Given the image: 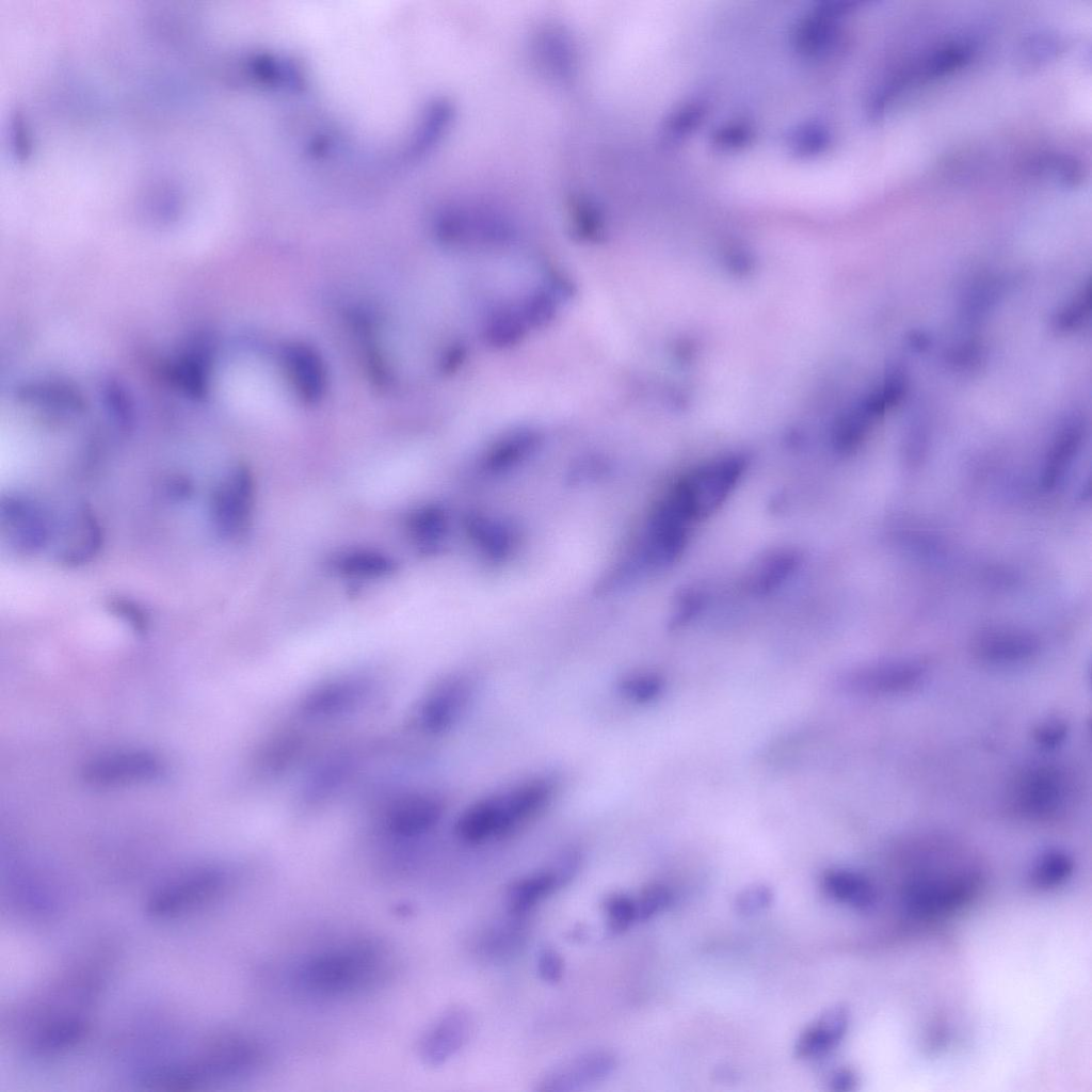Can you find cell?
Here are the masks:
<instances>
[{
  "label": "cell",
  "instance_id": "6da1fadb",
  "mask_svg": "<svg viewBox=\"0 0 1092 1092\" xmlns=\"http://www.w3.org/2000/svg\"><path fill=\"white\" fill-rule=\"evenodd\" d=\"M387 950L375 942L358 941L311 956L295 974L298 985L320 997L348 996L383 980L390 965Z\"/></svg>",
  "mask_w": 1092,
  "mask_h": 1092
},
{
  "label": "cell",
  "instance_id": "7a4b0ae2",
  "mask_svg": "<svg viewBox=\"0 0 1092 1092\" xmlns=\"http://www.w3.org/2000/svg\"><path fill=\"white\" fill-rule=\"evenodd\" d=\"M748 467L741 453L714 457L686 472L667 496L693 524L716 512L732 495Z\"/></svg>",
  "mask_w": 1092,
  "mask_h": 1092
},
{
  "label": "cell",
  "instance_id": "3957f363",
  "mask_svg": "<svg viewBox=\"0 0 1092 1092\" xmlns=\"http://www.w3.org/2000/svg\"><path fill=\"white\" fill-rule=\"evenodd\" d=\"M557 781L536 776L475 801L479 822L488 837L503 838L542 814L552 802Z\"/></svg>",
  "mask_w": 1092,
  "mask_h": 1092
},
{
  "label": "cell",
  "instance_id": "277c9868",
  "mask_svg": "<svg viewBox=\"0 0 1092 1092\" xmlns=\"http://www.w3.org/2000/svg\"><path fill=\"white\" fill-rule=\"evenodd\" d=\"M559 299L545 286H539L515 302L498 305L485 315L481 338L494 349L511 348L556 319Z\"/></svg>",
  "mask_w": 1092,
  "mask_h": 1092
},
{
  "label": "cell",
  "instance_id": "5b68a950",
  "mask_svg": "<svg viewBox=\"0 0 1092 1092\" xmlns=\"http://www.w3.org/2000/svg\"><path fill=\"white\" fill-rule=\"evenodd\" d=\"M980 879L973 872L925 873L910 879L902 890L905 911L919 918L953 913L969 903Z\"/></svg>",
  "mask_w": 1092,
  "mask_h": 1092
},
{
  "label": "cell",
  "instance_id": "8992f818",
  "mask_svg": "<svg viewBox=\"0 0 1092 1092\" xmlns=\"http://www.w3.org/2000/svg\"><path fill=\"white\" fill-rule=\"evenodd\" d=\"M1009 796L1015 814L1031 821H1047L1065 807L1069 778L1059 766L1034 764L1017 773Z\"/></svg>",
  "mask_w": 1092,
  "mask_h": 1092
},
{
  "label": "cell",
  "instance_id": "52a82bcc",
  "mask_svg": "<svg viewBox=\"0 0 1092 1092\" xmlns=\"http://www.w3.org/2000/svg\"><path fill=\"white\" fill-rule=\"evenodd\" d=\"M255 502V481L244 465L230 468L218 482L210 500L212 525L219 536L237 540L251 527Z\"/></svg>",
  "mask_w": 1092,
  "mask_h": 1092
},
{
  "label": "cell",
  "instance_id": "ba28073f",
  "mask_svg": "<svg viewBox=\"0 0 1092 1092\" xmlns=\"http://www.w3.org/2000/svg\"><path fill=\"white\" fill-rule=\"evenodd\" d=\"M691 525L665 495L647 519L640 545V562L651 568L674 563L687 546Z\"/></svg>",
  "mask_w": 1092,
  "mask_h": 1092
},
{
  "label": "cell",
  "instance_id": "9c48e42d",
  "mask_svg": "<svg viewBox=\"0 0 1092 1092\" xmlns=\"http://www.w3.org/2000/svg\"><path fill=\"white\" fill-rule=\"evenodd\" d=\"M226 876L206 867L190 871L151 894L146 911L155 918H171L190 912L215 898L226 886Z\"/></svg>",
  "mask_w": 1092,
  "mask_h": 1092
},
{
  "label": "cell",
  "instance_id": "30bf717a",
  "mask_svg": "<svg viewBox=\"0 0 1092 1092\" xmlns=\"http://www.w3.org/2000/svg\"><path fill=\"white\" fill-rule=\"evenodd\" d=\"M582 865V853L569 847L560 852L546 868L513 881L505 892V904L510 914L520 917L539 901L568 884Z\"/></svg>",
  "mask_w": 1092,
  "mask_h": 1092
},
{
  "label": "cell",
  "instance_id": "8fae6325",
  "mask_svg": "<svg viewBox=\"0 0 1092 1092\" xmlns=\"http://www.w3.org/2000/svg\"><path fill=\"white\" fill-rule=\"evenodd\" d=\"M49 514L39 503L21 495L1 501V528L9 545L17 552L34 555L46 547L52 531Z\"/></svg>",
  "mask_w": 1092,
  "mask_h": 1092
},
{
  "label": "cell",
  "instance_id": "7c38bea8",
  "mask_svg": "<svg viewBox=\"0 0 1092 1092\" xmlns=\"http://www.w3.org/2000/svg\"><path fill=\"white\" fill-rule=\"evenodd\" d=\"M619 1064L616 1054L606 1048L577 1053L546 1071L535 1083L537 1092H575L598 1083Z\"/></svg>",
  "mask_w": 1092,
  "mask_h": 1092
},
{
  "label": "cell",
  "instance_id": "4fadbf2b",
  "mask_svg": "<svg viewBox=\"0 0 1092 1092\" xmlns=\"http://www.w3.org/2000/svg\"><path fill=\"white\" fill-rule=\"evenodd\" d=\"M471 696V685L462 676L439 680L422 697L416 711V722L429 734L449 730L461 718Z\"/></svg>",
  "mask_w": 1092,
  "mask_h": 1092
},
{
  "label": "cell",
  "instance_id": "5bb4252c",
  "mask_svg": "<svg viewBox=\"0 0 1092 1092\" xmlns=\"http://www.w3.org/2000/svg\"><path fill=\"white\" fill-rule=\"evenodd\" d=\"M925 673L926 669L919 661H883L854 671L845 679V687L868 695H897L917 688Z\"/></svg>",
  "mask_w": 1092,
  "mask_h": 1092
},
{
  "label": "cell",
  "instance_id": "9a60e30c",
  "mask_svg": "<svg viewBox=\"0 0 1092 1092\" xmlns=\"http://www.w3.org/2000/svg\"><path fill=\"white\" fill-rule=\"evenodd\" d=\"M162 772V762L145 751H123L111 753L90 762L83 772L84 780L95 786H118L150 781Z\"/></svg>",
  "mask_w": 1092,
  "mask_h": 1092
},
{
  "label": "cell",
  "instance_id": "2e32d148",
  "mask_svg": "<svg viewBox=\"0 0 1092 1092\" xmlns=\"http://www.w3.org/2000/svg\"><path fill=\"white\" fill-rule=\"evenodd\" d=\"M974 656L989 664H1015L1033 658L1040 649L1038 637L1025 629L1009 626L989 627L973 639Z\"/></svg>",
  "mask_w": 1092,
  "mask_h": 1092
},
{
  "label": "cell",
  "instance_id": "e0dca14e",
  "mask_svg": "<svg viewBox=\"0 0 1092 1092\" xmlns=\"http://www.w3.org/2000/svg\"><path fill=\"white\" fill-rule=\"evenodd\" d=\"M472 1029L473 1019L467 1009H448L423 1035L420 1043L422 1059L433 1066L444 1064L465 1046Z\"/></svg>",
  "mask_w": 1092,
  "mask_h": 1092
},
{
  "label": "cell",
  "instance_id": "ac0fdd59",
  "mask_svg": "<svg viewBox=\"0 0 1092 1092\" xmlns=\"http://www.w3.org/2000/svg\"><path fill=\"white\" fill-rule=\"evenodd\" d=\"M444 803L430 793L405 794L386 809L383 825L398 837H415L432 830L441 819Z\"/></svg>",
  "mask_w": 1092,
  "mask_h": 1092
},
{
  "label": "cell",
  "instance_id": "d6986e66",
  "mask_svg": "<svg viewBox=\"0 0 1092 1092\" xmlns=\"http://www.w3.org/2000/svg\"><path fill=\"white\" fill-rule=\"evenodd\" d=\"M102 539L93 513L86 508L77 509L61 527L57 559L66 566L82 565L99 551Z\"/></svg>",
  "mask_w": 1092,
  "mask_h": 1092
},
{
  "label": "cell",
  "instance_id": "ffe728a7",
  "mask_svg": "<svg viewBox=\"0 0 1092 1092\" xmlns=\"http://www.w3.org/2000/svg\"><path fill=\"white\" fill-rule=\"evenodd\" d=\"M286 374L296 395L306 403H316L324 395L326 371L318 352L311 347L293 342L283 352Z\"/></svg>",
  "mask_w": 1092,
  "mask_h": 1092
},
{
  "label": "cell",
  "instance_id": "44dd1931",
  "mask_svg": "<svg viewBox=\"0 0 1092 1092\" xmlns=\"http://www.w3.org/2000/svg\"><path fill=\"white\" fill-rule=\"evenodd\" d=\"M1083 423L1078 417L1067 419L1053 439L1043 465L1041 485L1054 491L1064 479L1083 439Z\"/></svg>",
  "mask_w": 1092,
  "mask_h": 1092
},
{
  "label": "cell",
  "instance_id": "7402d4cb",
  "mask_svg": "<svg viewBox=\"0 0 1092 1092\" xmlns=\"http://www.w3.org/2000/svg\"><path fill=\"white\" fill-rule=\"evenodd\" d=\"M848 1025L849 1012L845 1007L826 1009L799 1035L794 1055L800 1059H813L828 1054L841 1041Z\"/></svg>",
  "mask_w": 1092,
  "mask_h": 1092
},
{
  "label": "cell",
  "instance_id": "603a6c76",
  "mask_svg": "<svg viewBox=\"0 0 1092 1092\" xmlns=\"http://www.w3.org/2000/svg\"><path fill=\"white\" fill-rule=\"evenodd\" d=\"M800 563L801 557L796 549L782 547L767 551L749 567L745 588L756 595L770 593L790 578Z\"/></svg>",
  "mask_w": 1092,
  "mask_h": 1092
},
{
  "label": "cell",
  "instance_id": "cb8c5ba5",
  "mask_svg": "<svg viewBox=\"0 0 1092 1092\" xmlns=\"http://www.w3.org/2000/svg\"><path fill=\"white\" fill-rule=\"evenodd\" d=\"M358 678H340L314 688L301 702V711L309 717H327L346 710L365 692Z\"/></svg>",
  "mask_w": 1092,
  "mask_h": 1092
},
{
  "label": "cell",
  "instance_id": "d4e9b609",
  "mask_svg": "<svg viewBox=\"0 0 1092 1092\" xmlns=\"http://www.w3.org/2000/svg\"><path fill=\"white\" fill-rule=\"evenodd\" d=\"M330 566L338 575L356 580L383 579L394 574L397 567L390 556L368 548L338 551L331 558Z\"/></svg>",
  "mask_w": 1092,
  "mask_h": 1092
},
{
  "label": "cell",
  "instance_id": "484cf974",
  "mask_svg": "<svg viewBox=\"0 0 1092 1092\" xmlns=\"http://www.w3.org/2000/svg\"><path fill=\"white\" fill-rule=\"evenodd\" d=\"M822 887L831 898L858 910L874 905L877 892L863 874L848 869H832L822 877Z\"/></svg>",
  "mask_w": 1092,
  "mask_h": 1092
},
{
  "label": "cell",
  "instance_id": "4316f807",
  "mask_svg": "<svg viewBox=\"0 0 1092 1092\" xmlns=\"http://www.w3.org/2000/svg\"><path fill=\"white\" fill-rule=\"evenodd\" d=\"M541 440L540 433L531 428H519L502 436L487 451L484 465L489 470H501L512 466L533 452Z\"/></svg>",
  "mask_w": 1092,
  "mask_h": 1092
},
{
  "label": "cell",
  "instance_id": "83f0119b",
  "mask_svg": "<svg viewBox=\"0 0 1092 1092\" xmlns=\"http://www.w3.org/2000/svg\"><path fill=\"white\" fill-rule=\"evenodd\" d=\"M448 527L445 512L437 507H424L415 511L407 521L412 539L421 548H435L446 535Z\"/></svg>",
  "mask_w": 1092,
  "mask_h": 1092
},
{
  "label": "cell",
  "instance_id": "f1b7e54d",
  "mask_svg": "<svg viewBox=\"0 0 1092 1092\" xmlns=\"http://www.w3.org/2000/svg\"><path fill=\"white\" fill-rule=\"evenodd\" d=\"M1074 871V861L1070 854L1059 849L1043 852L1035 861L1031 880L1039 888H1053L1064 883Z\"/></svg>",
  "mask_w": 1092,
  "mask_h": 1092
},
{
  "label": "cell",
  "instance_id": "f546056e",
  "mask_svg": "<svg viewBox=\"0 0 1092 1092\" xmlns=\"http://www.w3.org/2000/svg\"><path fill=\"white\" fill-rule=\"evenodd\" d=\"M470 532L485 556L501 560L514 544L510 528L493 519L476 518L470 523Z\"/></svg>",
  "mask_w": 1092,
  "mask_h": 1092
},
{
  "label": "cell",
  "instance_id": "4dcf8cb0",
  "mask_svg": "<svg viewBox=\"0 0 1092 1092\" xmlns=\"http://www.w3.org/2000/svg\"><path fill=\"white\" fill-rule=\"evenodd\" d=\"M616 688L626 700L636 704H647L662 694L664 684L656 674L636 673L621 678Z\"/></svg>",
  "mask_w": 1092,
  "mask_h": 1092
},
{
  "label": "cell",
  "instance_id": "1f68e13d",
  "mask_svg": "<svg viewBox=\"0 0 1092 1092\" xmlns=\"http://www.w3.org/2000/svg\"><path fill=\"white\" fill-rule=\"evenodd\" d=\"M1090 308L1091 286L1087 284L1055 315L1054 327L1061 333L1077 330L1088 318Z\"/></svg>",
  "mask_w": 1092,
  "mask_h": 1092
},
{
  "label": "cell",
  "instance_id": "d6a6232c",
  "mask_svg": "<svg viewBox=\"0 0 1092 1092\" xmlns=\"http://www.w3.org/2000/svg\"><path fill=\"white\" fill-rule=\"evenodd\" d=\"M604 910L607 928L611 934H620L628 930L637 921L635 898L622 893H613L606 897Z\"/></svg>",
  "mask_w": 1092,
  "mask_h": 1092
},
{
  "label": "cell",
  "instance_id": "836d02e7",
  "mask_svg": "<svg viewBox=\"0 0 1092 1092\" xmlns=\"http://www.w3.org/2000/svg\"><path fill=\"white\" fill-rule=\"evenodd\" d=\"M672 896L662 884H651L644 887L635 898L637 921H645L664 911L671 903Z\"/></svg>",
  "mask_w": 1092,
  "mask_h": 1092
},
{
  "label": "cell",
  "instance_id": "e575fe53",
  "mask_svg": "<svg viewBox=\"0 0 1092 1092\" xmlns=\"http://www.w3.org/2000/svg\"><path fill=\"white\" fill-rule=\"evenodd\" d=\"M772 890L762 884H755L741 890L735 899V910L743 916L759 913L771 905Z\"/></svg>",
  "mask_w": 1092,
  "mask_h": 1092
},
{
  "label": "cell",
  "instance_id": "d590c367",
  "mask_svg": "<svg viewBox=\"0 0 1092 1092\" xmlns=\"http://www.w3.org/2000/svg\"><path fill=\"white\" fill-rule=\"evenodd\" d=\"M1067 725L1060 719L1041 722L1033 730L1035 743L1044 750H1054L1061 745L1067 736Z\"/></svg>",
  "mask_w": 1092,
  "mask_h": 1092
},
{
  "label": "cell",
  "instance_id": "8d00e7d4",
  "mask_svg": "<svg viewBox=\"0 0 1092 1092\" xmlns=\"http://www.w3.org/2000/svg\"><path fill=\"white\" fill-rule=\"evenodd\" d=\"M536 970L543 981L557 983L563 977L564 961L556 949L545 947L537 954Z\"/></svg>",
  "mask_w": 1092,
  "mask_h": 1092
},
{
  "label": "cell",
  "instance_id": "74e56055",
  "mask_svg": "<svg viewBox=\"0 0 1092 1092\" xmlns=\"http://www.w3.org/2000/svg\"><path fill=\"white\" fill-rule=\"evenodd\" d=\"M703 596L697 591H687L681 594L674 614L675 624H682L697 612L702 606Z\"/></svg>",
  "mask_w": 1092,
  "mask_h": 1092
},
{
  "label": "cell",
  "instance_id": "f35d334b",
  "mask_svg": "<svg viewBox=\"0 0 1092 1092\" xmlns=\"http://www.w3.org/2000/svg\"><path fill=\"white\" fill-rule=\"evenodd\" d=\"M857 1083L855 1074L850 1070H839L831 1078L830 1085L833 1090L849 1091Z\"/></svg>",
  "mask_w": 1092,
  "mask_h": 1092
}]
</instances>
